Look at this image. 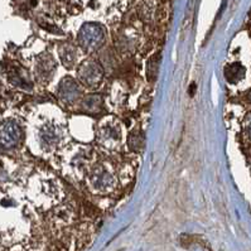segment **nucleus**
Segmentation results:
<instances>
[{"mask_svg": "<svg viewBox=\"0 0 251 251\" xmlns=\"http://www.w3.org/2000/svg\"><path fill=\"white\" fill-rule=\"evenodd\" d=\"M104 42H105V32L100 24L87 23L80 29L79 44L85 51L91 52L100 48Z\"/></svg>", "mask_w": 251, "mask_h": 251, "instance_id": "f257e3e1", "label": "nucleus"}, {"mask_svg": "<svg viewBox=\"0 0 251 251\" xmlns=\"http://www.w3.org/2000/svg\"><path fill=\"white\" fill-rule=\"evenodd\" d=\"M90 186L97 192H110L116 186V179L105 166H96L88 172Z\"/></svg>", "mask_w": 251, "mask_h": 251, "instance_id": "f03ea898", "label": "nucleus"}, {"mask_svg": "<svg viewBox=\"0 0 251 251\" xmlns=\"http://www.w3.org/2000/svg\"><path fill=\"white\" fill-rule=\"evenodd\" d=\"M77 76H79V80L84 85L90 88H95L100 85L101 81H103L104 73L103 68H101V66L97 63L96 61L88 60L85 61L79 67Z\"/></svg>", "mask_w": 251, "mask_h": 251, "instance_id": "7ed1b4c3", "label": "nucleus"}, {"mask_svg": "<svg viewBox=\"0 0 251 251\" xmlns=\"http://www.w3.org/2000/svg\"><path fill=\"white\" fill-rule=\"evenodd\" d=\"M23 138V130L18 121L8 120L0 126V146L13 149L18 146Z\"/></svg>", "mask_w": 251, "mask_h": 251, "instance_id": "20e7f679", "label": "nucleus"}, {"mask_svg": "<svg viewBox=\"0 0 251 251\" xmlns=\"http://www.w3.org/2000/svg\"><path fill=\"white\" fill-rule=\"evenodd\" d=\"M97 142L106 149H115L121 142V130L116 123H105L97 130Z\"/></svg>", "mask_w": 251, "mask_h": 251, "instance_id": "39448f33", "label": "nucleus"}, {"mask_svg": "<svg viewBox=\"0 0 251 251\" xmlns=\"http://www.w3.org/2000/svg\"><path fill=\"white\" fill-rule=\"evenodd\" d=\"M61 139H62V131L60 126L56 124H45L44 126L41 127L38 133V140L44 150H52L57 148Z\"/></svg>", "mask_w": 251, "mask_h": 251, "instance_id": "423d86ee", "label": "nucleus"}, {"mask_svg": "<svg viewBox=\"0 0 251 251\" xmlns=\"http://www.w3.org/2000/svg\"><path fill=\"white\" fill-rule=\"evenodd\" d=\"M81 87L77 81L71 77H66L60 82L58 86V96L66 104L75 103L79 97H81Z\"/></svg>", "mask_w": 251, "mask_h": 251, "instance_id": "0eeeda50", "label": "nucleus"}, {"mask_svg": "<svg viewBox=\"0 0 251 251\" xmlns=\"http://www.w3.org/2000/svg\"><path fill=\"white\" fill-rule=\"evenodd\" d=\"M56 70H57V63L49 55H43L38 58L36 63V75L41 81H48L53 77Z\"/></svg>", "mask_w": 251, "mask_h": 251, "instance_id": "6e6552de", "label": "nucleus"}, {"mask_svg": "<svg viewBox=\"0 0 251 251\" xmlns=\"http://www.w3.org/2000/svg\"><path fill=\"white\" fill-rule=\"evenodd\" d=\"M77 49L75 48V45L71 44H63L60 48V57L62 63L67 67V68H72L77 62Z\"/></svg>", "mask_w": 251, "mask_h": 251, "instance_id": "1a4fd4ad", "label": "nucleus"}, {"mask_svg": "<svg viewBox=\"0 0 251 251\" xmlns=\"http://www.w3.org/2000/svg\"><path fill=\"white\" fill-rule=\"evenodd\" d=\"M82 107L87 112H97L103 107V99L99 95H91L82 100Z\"/></svg>", "mask_w": 251, "mask_h": 251, "instance_id": "9d476101", "label": "nucleus"}, {"mask_svg": "<svg viewBox=\"0 0 251 251\" xmlns=\"http://www.w3.org/2000/svg\"><path fill=\"white\" fill-rule=\"evenodd\" d=\"M225 75H226V79L230 82H237L239 80H241L245 75V68L241 66L240 63H233L227 66V68L225 70Z\"/></svg>", "mask_w": 251, "mask_h": 251, "instance_id": "9b49d317", "label": "nucleus"}, {"mask_svg": "<svg viewBox=\"0 0 251 251\" xmlns=\"http://www.w3.org/2000/svg\"><path fill=\"white\" fill-rule=\"evenodd\" d=\"M129 146L133 150H139L144 146V135H143L142 131L134 130L129 135Z\"/></svg>", "mask_w": 251, "mask_h": 251, "instance_id": "f8f14e48", "label": "nucleus"}, {"mask_svg": "<svg viewBox=\"0 0 251 251\" xmlns=\"http://www.w3.org/2000/svg\"><path fill=\"white\" fill-rule=\"evenodd\" d=\"M158 63H159V56H153L146 64V76L150 81L155 79L158 72Z\"/></svg>", "mask_w": 251, "mask_h": 251, "instance_id": "ddd939ff", "label": "nucleus"}, {"mask_svg": "<svg viewBox=\"0 0 251 251\" xmlns=\"http://www.w3.org/2000/svg\"><path fill=\"white\" fill-rule=\"evenodd\" d=\"M244 130H245V135L248 136V139L251 142V112L245 118L244 121Z\"/></svg>", "mask_w": 251, "mask_h": 251, "instance_id": "4468645a", "label": "nucleus"}, {"mask_svg": "<svg viewBox=\"0 0 251 251\" xmlns=\"http://www.w3.org/2000/svg\"><path fill=\"white\" fill-rule=\"evenodd\" d=\"M248 100L251 103V91H250V92H249V95H248Z\"/></svg>", "mask_w": 251, "mask_h": 251, "instance_id": "2eb2a0df", "label": "nucleus"}]
</instances>
